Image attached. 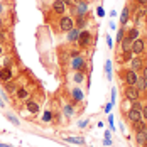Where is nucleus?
Returning a JSON list of instances; mask_svg holds the SVG:
<instances>
[{"instance_id":"obj_8","label":"nucleus","mask_w":147,"mask_h":147,"mask_svg":"<svg viewBox=\"0 0 147 147\" xmlns=\"http://www.w3.org/2000/svg\"><path fill=\"white\" fill-rule=\"evenodd\" d=\"M86 12H88V2H86V0L78 2V7H76L78 17H86Z\"/></svg>"},{"instance_id":"obj_52","label":"nucleus","mask_w":147,"mask_h":147,"mask_svg":"<svg viewBox=\"0 0 147 147\" xmlns=\"http://www.w3.org/2000/svg\"><path fill=\"white\" fill-rule=\"evenodd\" d=\"M142 147H147V142H146V144H144V146H142Z\"/></svg>"},{"instance_id":"obj_30","label":"nucleus","mask_w":147,"mask_h":147,"mask_svg":"<svg viewBox=\"0 0 147 147\" xmlns=\"http://www.w3.org/2000/svg\"><path fill=\"white\" fill-rule=\"evenodd\" d=\"M125 37V29L122 27V29H118V32H117V41L118 42H122V39Z\"/></svg>"},{"instance_id":"obj_35","label":"nucleus","mask_w":147,"mask_h":147,"mask_svg":"<svg viewBox=\"0 0 147 147\" xmlns=\"http://www.w3.org/2000/svg\"><path fill=\"white\" fill-rule=\"evenodd\" d=\"M96 15H98V17H103V15H105V10H103V7H98V9H96Z\"/></svg>"},{"instance_id":"obj_33","label":"nucleus","mask_w":147,"mask_h":147,"mask_svg":"<svg viewBox=\"0 0 147 147\" xmlns=\"http://www.w3.org/2000/svg\"><path fill=\"white\" fill-rule=\"evenodd\" d=\"M112 107H113V103L112 102L107 103V105H105V113H110V112H112Z\"/></svg>"},{"instance_id":"obj_6","label":"nucleus","mask_w":147,"mask_h":147,"mask_svg":"<svg viewBox=\"0 0 147 147\" xmlns=\"http://www.w3.org/2000/svg\"><path fill=\"white\" fill-rule=\"evenodd\" d=\"M127 118H129V122L137 123V122H142V113H140V110L129 108V112H127Z\"/></svg>"},{"instance_id":"obj_2","label":"nucleus","mask_w":147,"mask_h":147,"mask_svg":"<svg viewBox=\"0 0 147 147\" xmlns=\"http://www.w3.org/2000/svg\"><path fill=\"white\" fill-rule=\"evenodd\" d=\"M59 29L64 30V32H69L71 29H74L73 17H69V15H63V17L59 19Z\"/></svg>"},{"instance_id":"obj_21","label":"nucleus","mask_w":147,"mask_h":147,"mask_svg":"<svg viewBox=\"0 0 147 147\" xmlns=\"http://www.w3.org/2000/svg\"><path fill=\"white\" fill-rule=\"evenodd\" d=\"M85 26H86V17H78V19H76V22H74V27L81 30Z\"/></svg>"},{"instance_id":"obj_39","label":"nucleus","mask_w":147,"mask_h":147,"mask_svg":"<svg viewBox=\"0 0 147 147\" xmlns=\"http://www.w3.org/2000/svg\"><path fill=\"white\" fill-rule=\"evenodd\" d=\"M78 125H80V129H85V127L88 125V120H83V122H80Z\"/></svg>"},{"instance_id":"obj_28","label":"nucleus","mask_w":147,"mask_h":147,"mask_svg":"<svg viewBox=\"0 0 147 147\" xmlns=\"http://www.w3.org/2000/svg\"><path fill=\"white\" fill-rule=\"evenodd\" d=\"M66 140L68 142H73V144H80V146H83L85 144V139L81 137V139H74V137H66Z\"/></svg>"},{"instance_id":"obj_29","label":"nucleus","mask_w":147,"mask_h":147,"mask_svg":"<svg viewBox=\"0 0 147 147\" xmlns=\"http://www.w3.org/2000/svg\"><path fill=\"white\" fill-rule=\"evenodd\" d=\"M63 112H64V115H66V117H71V115H73V107H71V105H64V110H63Z\"/></svg>"},{"instance_id":"obj_32","label":"nucleus","mask_w":147,"mask_h":147,"mask_svg":"<svg viewBox=\"0 0 147 147\" xmlns=\"http://www.w3.org/2000/svg\"><path fill=\"white\" fill-rule=\"evenodd\" d=\"M51 118H53V113L47 110V112L44 113V117H42V120H44V122H51Z\"/></svg>"},{"instance_id":"obj_4","label":"nucleus","mask_w":147,"mask_h":147,"mask_svg":"<svg viewBox=\"0 0 147 147\" xmlns=\"http://www.w3.org/2000/svg\"><path fill=\"white\" fill-rule=\"evenodd\" d=\"M123 80H125V83H127V86H135V83H137V80H139V74L132 71V69H127L125 73H123Z\"/></svg>"},{"instance_id":"obj_44","label":"nucleus","mask_w":147,"mask_h":147,"mask_svg":"<svg viewBox=\"0 0 147 147\" xmlns=\"http://www.w3.org/2000/svg\"><path fill=\"white\" fill-rule=\"evenodd\" d=\"M5 41V34H3V30H0V42H3Z\"/></svg>"},{"instance_id":"obj_10","label":"nucleus","mask_w":147,"mask_h":147,"mask_svg":"<svg viewBox=\"0 0 147 147\" xmlns=\"http://www.w3.org/2000/svg\"><path fill=\"white\" fill-rule=\"evenodd\" d=\"M53 10H54V14H64L66 12V3L63 0H54L53 2Z\"/></svg>"},{"instance_id":"obj_49","label":"nucleus","mask_w":147,"mask_h":147,"mask_svg":"<svg viewBox=\"0 0 147 147\" xmlns=\"http://www.w3.org/2000/svg\"><path fill=\"white\" fill-rule=\"evenodd\" d=\"M3 107H5V105H3V102H2V100H0V108H3Z\"/></svg>"},{"instance_id":"obj_24","label":"nucleus","mask_w":147,"mask_h":147,"mask_svg":"<svg viewBox=\"0 0 147 147\" xmlns=\"http://www.w3.org/2000/svg\"><path fill=\"white\" fill-rule=\"evenodd\" d=\"M127 19H129V7H125V9L122 10V17H120V24H122V26H125V24H127Z\"/></svg>"},{"instance_id":"obj_16","label":"nucleus","mask_w":147,"mask_h":147,"mask_svg":"<svg viewBox=\"0 0 147 147\" xmlns=\"http://www.w3.org/2000/svg\"><path fill=\"white\" fill-rule=\"evenodd\" d=\"M26 108H27V112H30V113H37L39 112V105L36 102H30V100H27V105H26Z\"/></svg>"},{"instance_id":"obj_13","label":"nucleus","mask_w":147,"mask_h":147,"mask_svg":"<svg viewBox=\"0 0 147 147\" xmlns=\"http://www.w3.org/2000/svg\"><path fill=\"white\" fill-rule=\"evenodd\" d=\"M132 39H129L127 36L122 39V42H120V47H122V51H132Z\"/></svg>"},{"instance_id":"obj_5","label":"nucleus","mask_w":147,"mask_h":147,"mask_svg":"<svg viewBox=\"0 0 147 147\" xmlns=\"http://www.w3.org/2000/svg\"><path fill=\"white\" fill-rule=\"evenodd\" d=\"M71 68H73L74 71H85V69H86V61H85V58H81V56L73 58V61H71Z\"/></svg>"},{"instance_id":"obj_20","label":"nucleus","mask_w":147,"mask_h":147,"mask_svg":"<svg viewBox=\"0 0 147 147\" xmlns=\"http://www.w3.org/2000/svg\"><path fill=\"white\" fill-rule=\"evenodd\" d=\"M83 96H85V93H83L80 88H74L73 90V100H74V102H81V100H83Z\"/></svg>"},{"instance_id":"obj_36","label":"nucleus","mask_w":147,"mask_h":147,"mask_svg":"<svg viewBox=\"0 0 147 147\" xmlns=\"http://www.w3.org/2000/svg\"><path fill=\"white\" fill-rule=\"evenodd\" d=\"M107 46H108V47H112V46H113V39H112L110 36H107Z\"/></svg>"},{"instance_id":"obj_19","label":"nucleus","mask_w":147,"mask_h":147,"mask_svg":"<svg viewBox=\"0 0 147 147\" xmlns=\"http://www.w3.org/2000/svg\"><path fill=\"white\" fill-rule=\"evenodd\" d=\"M135 140H137V144H139V146H144V144L147 142V137L144 135V132L140 130V132L135 134Z\"/></svg>"},{"instance_id":"obj_45","label":"nucleus","mask_w":147,"mask_h":147,"mask_svg":"<svg viewBox=\"0 0 147 147\" xmlns=\"http://www.w3.org/2000/svg\"><path fill=\"white\" fill-rule=\"evenodd\" d=\"M64 3H68V5H74V0H63Z\"/></svg>"},{"instance_id":"obj_15","label":"nucleus","mask_w":147,"mask_h":147,"mask_svg":"<svg viewBox=\"0 0 147 147\" xmlns=\"http://www.w3.org/2000/svg\"><path fill=\"white\" fill-rule=\"evenodd\" d=\"M15 95H17V98L19 100H29V91L26 88H17V91H15Z\"/></svg>"},{"instance_id":"obj_51","label":"nucleus","mask_w":147,"mask_h":147,"mask_svg":"<svg viewBox=\"0 0 147 147\" xmlns=\"http://www.w3.org/2000/svg\"><path fill=\"white\" fill-rule=\"evenodd\" d=\"M2 54H3V49H2V46H0V56H2Z\"/></svg>"},{"instance_id":"obj_31","label":"nucleus","mask_w":147,"mask_h":147,"mask_svg":"<svg viewBox=\"0 0 147 147\" xmlns=\"http://www.w3.org/2000/svg\"><path fill=\"white\" fill-rule=\"evenodd\" d=\"M142 107H144V105H142V103L137 100V102H132V107H130V108H135V110H142Z\"/></svg>"},{"instance_id":"obj_22","label":"nucleus","mask_w":147,"mask_h":147,"mask_svg":"<svg viewBox=\"0 0 147 147\" xmlns=\"http://www.w3.org/2000/svg\"><path fill=\"white\" fill-rule=\"evenodd\" d=\"M125 36H127L129 39H132V41H135V39L139 37V29H137V27H132V29H129V32H127Z\"/></svg>"},{"instance_id":"obj_11","label":"nucleus","mask_w":147,"mask_h":147,"mask_svg":"<svg viewBox=\"0 0 147 147\" xmlns=\"http://www.w3.org/2000/svg\"><path fill=\"white\" fill-rule=\"evenodd\" d=\"M14 78V73H12V69L10 68H2L0 69V80L5 83V81H10Z\"/></svg>"},{"instance_id":"obj_18","label":"nucleus","mask_w":147,"mask_h":147,"mask_svg":"<svg viewBox=\"0 0 147 147\" xmlns=\"http://www.w3.org/2000/svg\"><path fill=\"white\" fill-rule=\"evenodd\" d=\"M146 14H147L146 7H144V5H140V9H139L137 12H134V15H135V22H139L142 17H146Z\"/></svg>"},{"instance_id":"obj_3","label":"nucleus","mask_w":147,"mask_h":147,"mask_svg":"<svg viewBox=\"0 0 147 147\" xmlns=\"http://www.w3.org/2000/svg\"><path fill=\"white\" fill-rule=\"evenodd\" d=\"M125 98L129 102H137L140 98V91L135 88V86H127L125 88Z\"/></svg>"},{"instance_id":"obj_23","label":"nucleus","mask_w":147,"mask_h":147,"mask_svg":"<svg viewBox=\"0 0 147 147\" xmlns=\"http://www.w3.org/2000/svg\"><path fill=\"white\" fill-rule=\"evenodd\" d=\"M105 73L108 76V80H112V61H110V59L105 61Z\"/></svg>"},{"instance_id":"obj_38","label":"nucleus","mask_w":147,"mask_h":147,"mask_svg":"<svg viewBox=\"0 0 147 147\" xmlns=\"http://www.w3.org/2000/svg\"><path fill=\"white\" fill-rule=\"evenodd\" d=\"M142 78L147 81V66H144V68H142Z\"/></svg>"},{"instance_id":"obj_25","label":"nucleus","mask_w":147,"mask_h":147,"mask_svg":"<svg viewBox=\"0 0 147 147\" xmlns=\"http://www.w3.org/2000/svg\"><path fill=\"white\" fill-rule=\"evenodd\" d=\"M132 58H134V53H132V51H123V56L118 59V61H120V63H123V61H130Z\"/></svg>"},{"instance_id":"obj_17","label":"nucleus","mask_w":147,"mask_h":147,"mask_svg":"<svg viewBox=\"0 0 147 147\" xmlns=\"http://www.w3.org/2000/svg\"><path fill=\"white\" fill-rule=\"evenodd\" d=\"M135 88L139 90V91H147V81L144 78H139L137 83H135Z\"/></svg>"},{"instance_id":"obj_42","label":"nucleus","mask_w":147,"mask_h":147,"mask_svg":"<svg viewBox=\"0 0 147 147\" xmlns=\"http://www.w3.org/2000/svg\"><path fill=\"white\" fill-rule=\"evenodd\" d=\"M12 66V59H5V68H10Z\"/></svg>"},{"instance_id":"obj_41","label":"nucleus","mask_w":147,"mask_h":147,"mask_svg":"<svg viewBox=\"0 0 147 147\" xmlns=\"http://www.w3.org/2000/svg\"><path fill=\"white\" fill-rule=\"evenodd\" d=\"M69 54H71V58H78L80 56V51H71Z\"/></svg>"},{"instance_id":"obj_26","label":"nucleus","mask_w":147,"mask_h":147,"mask_svg":"<svg viewBox=\"0 0 147 147\" xmlns=\"http://www.w3.org/2000/svg\"><path fill=\"white\" fill-rule=\"evenodd\" d=\"M5 117H7V120H9L10 123H14L15 127H19V125H20V122H19V118L15 117V115H12V113H7Z\"/></svg>"},{"instance_id":"obj_34","label":"nucleus","mask_w":147,"mask_h":147,"mask_svg":"<svg viewBox=\"0 0 147 147\" xmlns=\"http://www.w3.org/2000/svg\"><path fill=\"white\" fill-rule=\"evenodd\" d=\"M140 113H142V118H144V120H147V105H146V107H142Z\"/></svg>"},{"instance_id":"obj_53","label":"nucleus","mask_w":147,"mask_h":147,"mask_svg":"<svg viewBox=\"0 0 147 147\" xmlns=\"http://www.w3.org/2000/svg\"><path fill=\"white\" fill-rule=\"evenodd\" d=\"M146 24H147V14H146Z\"/></svg>"},{"instance_id":"obj_46","label":"nucleus","mask_w":147,"mask_h":147,"mask_svg":"<svg viewBox=\"0 0 147 147\" xmlns=\"http://www.w3.org/2000/svg\"><path fill=\"white\" fill-rule=\"evenodd\" d=\"M142 132H144V135H146V137H147V123H146V125H144V129H142Z\"/></svg>"},{"instance_id":"obj_12","label":"nucleus","mask_w":147,"mask_h":147,"mask_svg":"<svg viewBox=\"0 0 147 147\" xmlns=\"http://www.w3.org/2000/svg\"><path fill=\"white\" fill-rule=\"evenodd\" d=\"M3 88H5V91H7L9 95H14L15 91H17V85L10 80V81H5V83H3Z\"/></svg>"},{"instance_id":"obj_43","label":"nucleus","mask_w":147,"mask_h":147,"mask_svg":"<svg viewBox=\"0 0 147 147\" xmlns=\"http://www.w3.org/2000/svg\"><path fill=\"white\" fill-rule=\"evenodd\" d=\"M135 2H137L139 5H144V7L147 5V0H135Z\"/></svg>"},{"instance_id":"obj_40","label":"nucleus","mask_w":147,"mask_h":147,"mask_svg":"<svg viewBox=\"0 0 147 147\" xmlns=\"http://www.w3.org/2000/svg\"><path fill=\"white\" fill-rule=\"evenodd\" d=\"M103 144H105V146H112V140H110V137H105Z\"/></svg>"},{"instance_id":"obj_37","label":"nucleus","mask_w":147,"mask_h":147,"mask_svg":"<svg viewBox=\"0 0 147 147\" xmlns=\"http://www.w3.org/2000/svg\"><path fill=\"white\" fill-rule=\"evenodd\" d=\"M115 98H117V90H112V103H115Z\"/></svg>"},{"instance_id":"obj_27","label":"nucleus","mask_w":147,"mask_h":147,"mask_svg":"<svg viewBox=\"0 0 147 147\" xmlns=\"http://www.w3.org/2000/svg\"><path fill=\"white\" fill-rule=\"evenodd\" d=\"M85 81V73L83 71H76L74 73V83H83Z\"/></svg>"},{"instance_id":"obj_14","label":"nucleus","mask_w":147,"mask_h":147,"mask_svg":"<svg viewBox=\"0 0 147 147\" xmlns=\"http://www.w3.org/2000/svg\"><path fill=\"white\" fill-rule=\"evenodd\" d=\"M80 32H81V30H80V29H76V27H74V29H71L69 32H68V41H69V42H74V41L78 42Z\"/></svg>"},{"instance_id":"obj_7","label":"nucleus","mask_w":147,"mask_h":147,"mask_svg":"<svg viewBox=\"0 0 147 147\" xmlns=\"http://www.w3.org/2000/svg\"><path fill=\"white\" fill-rule=\"evenodd\" d=\"M144 49H146V41L137 37L132 42V53L134 54H140V53H144Z\"/></svg>"},{"instance_id":"obj_9","label":"nucleus","mask_w":147,"mask_h":147,"mask_svg":"<svg viewBox=\"0 0 147 147\" xmlns=\"http://www.w3.org/2000/svg\"><path fill=\"white\" fill-rule=\"evenodd\" d=\"M142 68H144V61L140 58H132L130 59V69L132 71H142Z\"/></svg>"},{"instance_id":"obj_1","label":"nucleus","mask_w":147,"mask_h":147,"mask_svg":"<svg viewBox=\"0 0 147 147\" xmlns=\"http://www.w3.org/2000/svg\"><path fill=\"white\" fill-rule=\"evenodd\" d=\"M91 41H93V36H91V32L86 29H83L80 32V37H78V46L80 47H88L91 44Z\"/></svg>"},{"instance_id":"obj_50","label":"nucleus","mask_w":147,"mask_h":147,"mask_svg":"<svg viewBox=\"0 0 147 147\" xmlns=\"http://www.w3.org/2000/svg\"><path fill=\"white\" fill-rule=\"evenodd\" d=\"M2 12H3V7H2V3H0V14H2Z\"/></svg>"},{"instance_id":"obj_48","label":"nucleus","mask_w":147,"mask_h":147,"mask_svg":"<svg viewBox=\"0 0 147 147\" xmlns=\"http://www.w3.org/2000/svg\"><path fill=\"white\" fill-rule=\"evenodd\" d=\"M0 147H12V146H7V144H0Z\"/></svg>"},{"instance_id":"obj_47","label":"nucleus","mask_w":147,"mask_h":147,"mask_svg":"<svg viewBox=\"0 0 147 147\" xmlns=\"http://www.w3.org/2000/svg\"><path fill=\"white\" fill-rule=\"evenodd\" d=\"M0 30H3V22L0 20Z\"/></svg>"}]
</instances>
